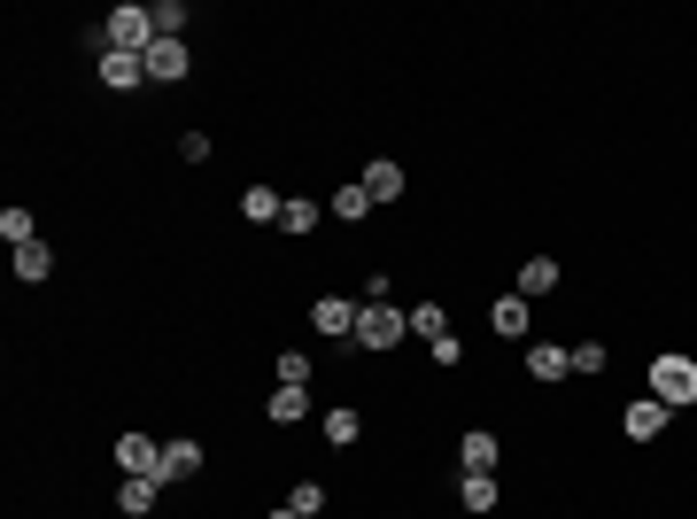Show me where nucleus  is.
<instances>
[{
	"label": "nucleus",
	"instance_id": "f257e3e1",
	"mask_svg": "<svg viewBox=\"0 0 697 519\" xmlns=\"http://www.w3.org/2000/svg\"><path fill=\"white\" fill-rule=\"evenodd\" d=\"M94 47H102V55H147V47H155V9H140V0L109 9L102 32H94Z\"/></svg>",
	"mask_w": 697,
	"mask_h": 519
},
{
	"label": "nucleus",
	"instance_id": "dca6fc26",
	"mask_svg": "<svg viewBox=\"0 0 697 519\" xmlns=\"http://www.w3.org/2000/svg\"><path fill=\"white\" fill-rule=\"evenodd\" d=\"M155 488H163V481H147V473H125V488H117V511H125V519L155 511Z\"/></svg>",
	"mask_w": 697,
	"mask_h": 519
},
{
	"label": "nucleus",
	"instance_id": "7ed1b4c3",
	"mask_svg": "<svg viewBox=\"0 0 697 519\" xmlns=\"http://www.w3.org/2000/svg\"><path fill=\"white\" fill-rule=\"evenodd\" d=\"M403 333H411V310H395V303H365V310H357V333H349V350H395Z\"/></svg>",
	"mask_w": 697,
	"mask_h": 519
},
{
	"label": "nucleus",
	"instance_id": "1a4fd4ad",
	"mask_svg": "<svg viewBox=\"0 0 697 519\" xmlns=\"http://www.w3.org/2000/svg\"><path fill=\"white\" fill-rule=\"evenodd\" d=\"M102 85L109 94H140L147 85V55H102Z\"/></svg>",
	"mask_w": 697,
	"mask_h": 519
},
{
	"label": "nucleus",
	"instance_id": "ddd939ff",
	"mask_svg": "<svg viewBox=\"0 0 697 519\" xmlns=\"http://www.w3.org/2000/svg\"><path fill=\"white\" fill-rule=\"evenodd\" d=\"M117 465L155 481V465H163V443H147V435H117Z\"/></svg>",
	"mask_w": 697,
	"mask_h": 519
},
{
	"label": "nucleus",
	"instance_id": "393cba45",
	"mask_svg": "<svg viewBox=\"0 0 697 519\" xmlns=\"http://www.w3.org/2000/svg\"><path fill=\"white\" fill-rule=\"evenodd\" d=\"M280 388H310V350H280Z\"/></svg>",
	"mask_w": 697,
	"mask_h": 519
},
{
	"label": "nucleus",
	"instance_id": "f3484780",
	"mask_svg": "<svg viewBox=\"0 0 697 519\" xmlns=\"http://www.w3.org/2000/svg\"><path fill=\"white\" fill-rule=\"evenodd\" d=\"M318 217H326V202H310V194H287V210H280V233H318Z\"/></svg>",
	"mask_w": 697,
	"mask_h": 519
},
{
	"label": "nucleus",
	"instance_id": "5701e85b",
	"mask_svg": "<svg viewBox=\"0 0 697 519\" xmlns=\"http://www.w3.org/2000/svg\"><path fill=\"white\" fill-rule=\"evenodd\" d=\"M155 39H187V0H155Z\"/></svg>",
	"mask_w": 697,
	"mask_h": 519
},
{
	"label": "nucleus",
	"instance_id": "9b49d317",
	"mask_svg": "<svg viewBox=\"0 0 697 519\" xmlns=\"http://www.w3.org/2000/svg\"><path fill=\"white\" fill-rule=\"evenodd\" d=\"M202 473V443H163V465H155V481L170 488V481H194Z\"/></svg>",
	"mask_w": 697,
	"mask_h": 519
},
{
	"label": "nucleus",
	"instance_id": "bb28decb",
	"mask_svg": "<svg viewBox=\"0 0 697 519\" xmlns=\"http://www.w3.org/2000/svg\"><path fill=\"white\" fill-rule=\"evenodd\" d=\"M333 217H349V225L373 217V194H365V187H341V194H333Z\"/></svg>",
	"mask_w": 697,
	"mask_h": 519
},
{
	"label": "nucleus",
	"instance_id": "a878e982",
	"mask_svg": "<svg viewBox=\"0 0 697 519\" xmlns=\"http://www.w3.org/2000/svg\"><path fill=\"white\" fill-rule=\"evenodd\" d=\"M287 511H303V519H318V511H326V481H295V496H287Z\"/></svg>",
	"mask_w": 697,
	"mask_h": 519
},
{
	"label": "nucleus",
	"instance_id": "412c9836",
	"mask_svg": "<svg viewBox=\"0 0 697 519\" xmlns=\"http://www.w3.org/2000/svg\"><path fill=\"white\" fill-rule=\"evenodd\" d=\"M458 504H465V511H496V473H465Z\"/></svg>",
	"mask_w": 697,
	"mask_h": 519
},
{
	"label": "nucleus",
	"instance_id": "a211bd4d",
	"mask_svg": "<svg viewBox=\"0 0 697 519\" xmlns=\"http://www.w3.org/2000/svg\"><path fill=\"white\" fill-rule=\"evenodd\" d=\"M47 272H55V248H47V240H32V248H16V280H24V287H39Z\"/></svg>",
	"mask_w": 697,
	"mask_h": 519
},
{
	"label": "nucleus",
	"instance_id": "0eeeda50",
	"mask_svg": "<svg viewBox=\"0 0 697 519\" xmlns=\"http://www.w3.org/2000/svg\"><path fill=\"white\" fill-rule=\"evenodd\" d=\"M558 280H566V272H558V256H528L511 295H519V303H535V295H558Z\"/></svg>",
	"mask_w": 697,
	"mask_h": 519
},
{
	"label": "nucleus",
	"instance_id": "39448f33",
	"mask_svg": "<svg viewBox=\"0 0 697 519\" xmlns=\"http://www.w3.org/2000/svg\"><path fill=\"white\" fill-rule=\"evenodd\" d=\"M357 310H365V303H349V295H318V303H310V326L333 333V341H349V333H357Z\"/></svg>",
	"mask_w": 697,
	"mask_h": 519
},
{
	"label": "nucleus",
	"instance_id": "2eb2a0df",
	"mask_svg": "<svg viewBox=\"0 0 697 519\" xmlns=\"http://www.w3.org/2000/svg\"><path fill=\"white\" fill-rule=\"evenodd\" d=\"M458 458H465V473H496V458H504V450H496L488 426H473V435L458 443Z\"/></svg>",
	"mask_w": 697,
	"mask_h": 519
},
{
	"label": "nucleus",
	"instance_id": "6e6552de",
	"mask_svg": "<svg viewBox=\"0 0 697 519\" xmlns=\"http://www.w3.org/2000/svg\"><path fill=\"white\" fill-rule=\"evenodd\" d=\"M357 187L373 194V210L403 202V163H388V155H380V163H365V179H357Z\"/></svg>",
	"mask_w": 697,
	"mask_h": 519
},
{
	"label": "nucleus",
	"instance_id": "4468645a",
	"mask_svg": "<svg viewBox=\"0 0 697 519\" xmlns=\"http://www.w3.org/2000/svg\"><path fill=\"white\" fill-rule=\"evenodd\" d=\"M280 210H287L280 187H248V194H240V217H248V225H280Z\"/></svg>",
	"mask_w": 697,
	"mask_h": 519
},
{
	"label": "nucleus",
	"instance_id": "423d86ee",
	"mask_svg": "<svg viewBox=\"0 0 697 519\" xmlns=\"http://www.w3.org/2000/svg\"><path fill=\"white\" fill-rule=\"evenodd\" d=\"M187 62H194V55H187V39H155V47H147V85H179V78H187Z\"/></svg>",
	"mask_w": 697,
	"mask_h": 519
},
{
	"label": "nucleus",
	"instance_id": "4be33fe9",
	"mask_svg": "<svg viewBox=\"0 0 697 519\" xmlns=\"http://www.w3.org/2000/svg\"><path fill=\"white\" fill-rule=\"evenodd\" d=\"M0 240H9V248H32V240H39L32 210H0Z\"/></svg>",
	"mask_w": 697,
	"mask_h": 519
},
{
	"label": "nucleus",
	"instance_id": "6ab92c4d",
	"mask_svg": "<svg viewBox=\"0 0 697 519\" xmlns=\"http://www.w3.org/2000/svg\"><path fill=\"white\" fill-rule=\"evenodd\" d=\"M357 435H365V418L349 411V403H333V411H326V443H333V450H349Z\"/></svg>",
	"mask_w": 697,
	"mask_h": 519
},
{
	"label": "nucleus",
	"instance_id": "cd10ccee",
	"mask_svg": "<svg viewBox=\"0 0 697 519\" xmlns=\"http://www.w3.org/2000/svg\"><path fill=\"white\" fill-rule=\"evenodd\" d=\"M613 365V350H604V341H574V373H604Z\"/></svg>",
	"mask_w": 697,
	"mask_h": 519
},
{
	"label": "nucleus",
	"instance_id": "b1692460",
	"mask_svg": "<svg viewBox=\"0 0 697 519\" xmlns=\"http://www.w3.org/2000/svg\"><path fill=\"white\" fill-rule=\"evenodd\" d=\"M411 333H426V350H434V341H442V333H450V318H442V303H418V310H411Z\"/></svg>",
	"mask_w": 697,
	"mask_h": 519
},
{
	"label": "nucleus",
	"instance_id": "f8f14e48",
	"mask_svg": "<svg viewBox=\"0 0 697 519\" xmlns=\"http://www.w3.org/2000/svg\"><path fill=\"white\" fill-rule=\"evenodd\" d=\"M264 418H272V426H303V418H310V388H272V396H264Z\"/></svg>",
	"mask_w": 697,
	"mask_h": 519
},
{
	"label": "nucleus",
	"instance_id": "c85d7f7f",
	"mask_svg": "<svg viewBox=\"0 0 697 519\" xmlns=\"http://www.w3.org/2000/svg\"><path fill=\"white\" fill-rule=\"evenodd\" d=\"M179 155H187V163H210L217 148H210V132H187V140H179Z\"/></svg>",
	"mask_w": 697,
	"mask_h": 519
},
{
	"label": "nucleus",
	"instance_id": "c756f323",
	"mask_svg": "<svg viewBox=\"0 0 697 519\" xmlns=\"http://www.w3.org/2000/svg\"><path fill=\"white\" fill-rule=\"evenodd\" d=\"M264 519H303V511H264Z\"/></svg>",
	"mask_w": 697,
	"mask_h": 519
},
{
	"label": "nucleus",
	"instance_id": "20e7f679",
	"mask_svg": "<svg viewBox=\"0 0 697 519\" xmlns=\"http://www.w3.org/2000/svg\"><path fill=\"white\" fill-rule=\"evenodd\" d=\"M666 418H674V411H666L659 396H636V403L621 411V426H628V443H659V435H666Z\"/></svg>",
	"mask_w": 697,
	"mask_h": 519
},
{
	"label": "nucleus",
	"instance_id": "f03ea898",
	"mask_svg": "<svg viewBox=\"0 0 697 519\" xmlns=\"http://www.w3.org/2000/svg\"><path fill=\"white\" fill-rule=\"evenodd\" d=\"M643 396H659L666 411H689V403H697V357H682V350L651 357V373H643Z\"/></svg>",
	"mask_w": 697,
	"mask_h": 519
},
{
	"label": "nucleus",
	"instance_id": "aec40b11",
	"mask_svg": "<svg viewBox=\"0 0 697 519\" xmlns=\"http://www.w3.org/2000/svg\"><path fill=\"white\" fill-rule=\"evenodd\" d=\"M488 318H496V333H504V341L528 333V303H519V295H496V310H488Z\"/></svg>",
	"mask_w": 697,
	"mask_h": 519
},
{
	"label": "nucleus",
	"instance_id": "9d476101",
	"mask_svg": "<svg viewBox=\"0 0 697 519\" xmlns=\"http://www.w3.org/2000/svg\"><path fill=\"white\" fill-rule=\"evenodd\" d=\"M528 373L535 380H566L574 373V350H566V341H528Z\"/></svg>",
	"mask_w": 697,
	"mask_h": 519
}]
</instances>
